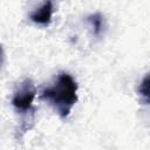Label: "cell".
Instances as JSON below:
<instances>
[{
  "label": "cell",
  "mask_w": 150,
  "mask_h": 150,
  "mask_svg": "<svg viewBox=\"0 0 150 150\" xmlns=\"http://www.w3.org/2000/svg\"><path fill=\"white\" fill-rule=\"evenodd\" d=\"M36 95V88L30 79H25L15 89L13 97H12V105L14 109L25 115L29 114L30 111H34L33 102Z\"/></svg>",
  "instance_id": "obj_2"
},
{
  "label": "cell",
  "mask_w": 150,
  "mask_h": 150,
  "mask_svg": "<svg viewBox=\"0 0 150 150\" xmlns=\"http://www.w3.org/2000/svg\"><path fill=\"white\" fill-rule=\"evenodd\" d=\"M79 84L67 71H60L52 86L45 88L41 98L46 101L59 115L67 118L79 101Z\"/></svg>",
  "instance_id": "obj_1"
},
{
  "label": "cell",
  "mask_w": 150,
  "mask_h": 150,
  "mask_svg": "<svg viewBox=\"0 0 150 150\" xmlns=\"http://www.w3.org/2000/svg\"><path fill=\"white\" fill-rule=\"evenodd\" d=\"M87 22L89 23L93 35L94 36H101L103 29H104V18L101 13H93L87 16Z\"/></svg>",
  "instance_id": "obj_4"
},
{
  "label": "cell",
  "mask_w": 150,
  "mask_h": 150,
  "mask_svg": "<svg viewBox=\"0 0 150 150\" xmlns=\"http://www.w3.org/2000/svg\"><path fill=\"white\" fill-rule=\"evenodd\" d=\"M54 12V5L52 1H46L42 4L41 7L34 9L29 14V19L32 22L39 25V26H48L52 21Z\"/></svg>",
  "instance_id": "obj_3"
},
{
  "label": "cell",
  "mask_w": 150,
  "mask_h": 150,
  "mask_svg": "<svg viewBox=\"0 0 150 150\" xmlns=\"http://www.w3.org/2000/svg\"><path fill=\"white\" fill-rule=\"evenodd\" d=\"M4 63H5V52L2 49V46L0 45V70L2 69Z\"/></svg>",
  "instance_id": "obj_6"
},
{
  "label": "cell",
  "mask_w": 150,
  "mask_h": 150,
  "mask_svg": "<svg viewBox=\"0 0 150 150\" xmlns=\"http://www.w3.org/2000/svg\"><path fill=\"white\" fill-rule=\"evenodd\" d=\"M138 95L144 104L149 103V74H146L138 86Z\"/></svg>",
  "instance_id": "obj_5"
}]
</instances>
